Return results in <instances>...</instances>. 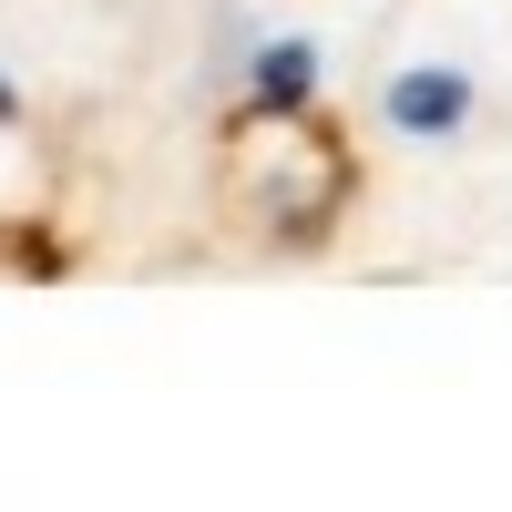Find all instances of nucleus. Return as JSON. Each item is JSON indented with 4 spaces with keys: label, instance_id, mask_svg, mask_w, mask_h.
I'll return each mask as SVG.
<instances>
[{
    "label": "nucleus",
    "instance_id": "nucleus-1",
    "mask_svg": "<svg viewBox=\"0 0 512 512\" xmlns=\"http://www.w3.org/2000/svg\"><path fill=\"white\" fill-rule=\"evenodd\" d=\"M349 144L308 103H246L216 134V205L267 246H318L349 205Z\"/></svg>",
    "mask_w": 512,
    "mask_h": 512
},
{
    "label": "nucleus",
    "instance_id": "nucleus-2",
    "mask_svg": "<svg viewBox=\"0 0 512 512\" xmlns=\"http://www.w3.org/2000/svg\"><path fill=\"white\" fill-rule=\"evenodd\" d=\"M379 123H390L400 144H451L461 123H472V72L461 62H400L379 82Z\"/></svg>",
    "mask_w": 512,
    "mask_h": 512
},
{
    "label": "nucleus",
    "instance_id": "nucleus-3",
    "mask_svg": "<svg viewBox=\"0 0 512 512\" xmlns=\"http://www.w3.org/2000/svg\"><path fill=\"white\" fill-rule=\"evenodd\" d=\"M308 72H318L308 41H277V52L256 62V103H308Z\"/></svg>",
    "mask_w": 512,
    "mask_h": 512
},
{
    "label": "nucleus",
    "instance_id": "nucleus-4",
    "mask_svg": "<svg viewBox=\"0 0 512 512\" xmlns=\"http://www.w3.org/2000/svg\"><path fill=\"white\" fill-rule=\"evenodd\" d=\"M0 123H21V93H11V82H0Z\"/></svg>",
    "mask_w": 512,
    "mask_h": 512
}]
</instances>
